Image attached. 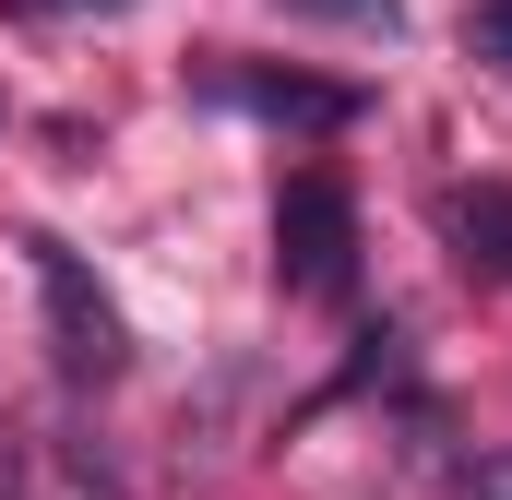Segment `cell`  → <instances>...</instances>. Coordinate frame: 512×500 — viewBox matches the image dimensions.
I'll return each mask as SVG.
<instances>
[{
    "mask_svg": "<svg viewBox=\"0 0 512 500\" xmlns=\"http://www.w3.org/2000/svg\"><path fill=\"white\" fill-rule=\"evenodd\" d=\"M24 262H36V298H48V346H60V381H120V310H108V286L84 274V250H60V239H24Z\"/></svg>",
    "mask_w": 512,
    "mask_h": 500,
    "instance_id": "obj_1",
    "label": "cell"
},
{
    "mask_svg": "<svg viewBox=\"0 0 512 500\" xmlns=\"http://www.w3.org/2000/svg\"><path fill=\"white\" fill-rule=\"evenodd\" d=\"M274 274L298 298H346L358 286V203L334 179H286V203H274Z\"/></svg>",
    "mask_w": 512,
    "mask_h": 500,
    "instance_id": "obj_2",
    "label": "cell"
},
{
    "mask_svg": "<svg viewBox=\"0 0 512 500\" xmlns=\"http://www.w3.org/2000/svg\"><path fill=\"white\" fill-rule=\"evenodd\" d=\"M227 108H262V120H298V131H346L358 120V84H298V72H215Z\"/></svg>",
    "mask_w": 512,
    "mask_h": 500,
    "instance_id": "obj_3",
    "label": "cell"
},
{
    "mask_svg": "<svg viewBox=\"0 0 512 500\" xmlns=\"http://www.w3.org/2000/svg\"><path fill=\"white\" fill-rule=\"evenodd\" d=\"M441 227H453V250H465L477 274H512V191H501V179H489V191H453Z\"/></svg>",
    "mask_w": 512,
    "mask_h": 500,
    "instance_id": "obj_4",
    "label": "cell"
},
{
    "mask_svg": "<svg viewBox=\"0 0 512 500\" xmlns=\"http://www.w3.org/2000/svg\"><path fill=\"white\" fill-rule=\"evenodd\" d=\"M286 12H310V24H358V36H393V24H405V0H286Z\"/></svg>",
    "mask_w": 512,
    "mask_h": 500,
    "instance_id": "obj_5",
    "label": "cell"
},
{
    "mask_svg": "<svg viewBox=\"0 0 512 500\" xmlns=\"http://www.w3.org/2000/svg\"><path fill=\"white\" fill-rule=\"evenodd\" d=\"M465 48H477L489 72H512V0H477V12H465Z\"/></svg>",
    "mask_w": 512,
    "mask_h": 500,
    "instance_id": "obj_6",
    "label": "cell"
},
{
    "mask_svg": "<svg viewBox=\"0 0 512 500\" xmlns=\"http://www.w3.org/2000/svg\"><path fill=\"white\" fill-rule=\"evenodd\" d=\"M453 500H512V453H477V465L453 477Z\"/></svg>",
    "mask_w": 512,
    "mask_h": 500,
    "instance_id": "obj_7",
    "label": "cell"
},
{
    "mask_svg": "<svg viewBox=\"0 0 512 500\" xmlns=\"http://www.w3.org/2000/svg\"><path fill=\"white\" fill-rule=\"evenodd\" d=\"M36 12H48V0H36ZM96 12H120V0H96Z\"/></svg>",
    "mask_w": 512,
    "mask_h": 500,
    "instance_id": "obj_8",
    "label": "cell"
}]
</instances>
